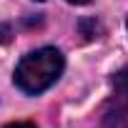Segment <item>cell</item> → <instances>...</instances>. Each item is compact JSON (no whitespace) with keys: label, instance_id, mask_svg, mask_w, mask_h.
Listing matches in <instances>:
<instances>
[{"label":"cell","instance_id":"obj_1","mask_svg":"<svg viewBox=\"0 0 128 128\" xmlns=\"http://www.w3.org/2000/svg\"><path fill=\"white\" fill-rule=\"evenodd\" d=\"M63 68H66V60H63V53L58 48H38L18 63L13 78L23 93L38 96L60 78Z\"/></svg>","mask_w":128,"mask_h":128},{"label":"cell","instance_id":"obj_2","mask_svg":"<svg viewBox=\"0 0 128 128\" xmlns=\"http://www.w3.org/2000/svg\"><path fill=\"white\" fill-rule=\"evenodd\" d=\"M103 128H128V106H123L113 98V103L106 106Z\"/></svg>","mask_w":128,"mask_h":128},{"label":"cell","instance_id":"obj_3","mask_svg":"<svg viewBox=\"0 0 128 128\" xmlns=\"http://www.w3.org/2000/svg\"><path fill=\"white\" fill-rule=\"evenodd\" d=\"M113 98L123 106H128V68H120L113 76Z\"/></svg>","mask_w":128,"mask_h":128},{"label":"cell","instance_id":"obj_4","mask_svg":"<svg viewBox=\"0 0 128 128\" xmlns=\"http://www.w3.org/2000/svg\"><path fill=\"white\" fill-rule=\"evenodd\" d=\"M5 128H35L33 123H25V120H20V123H8Z\"/></svg>","mask_w":128,"mask_h":128},{"label":"cell","instance_id":"obj_5","mask_svg":"<svg viewBox=\"0 0 128 128\" xmlns=\"http://www.w3.org/2000/svg\"><path fill=\"white\" fill-rule=\"evenodd\" d=\"M5 33H8V25L0 28V40H8V35H5Z\"/></svg>","mask_w":128,"mask_h":128},{"label":"cell","instance_id":"obj_6","mask_svg":"<svg viewBox=\"0 0 128 128\" xmlns=\"http://www.w3.org/2000/svg\"><path fill=\"white\" fill-rule=\"evenodd\" d=\"M68 3H73V5H86V3H90V0H68Z\"/></svg>","mask_w":128,"mask_h":128},{"label":"cell","instance_id":"obj_7","mask_svg":"<svg viewBox=\"0 0 128 128\" xmlns=\"http://www.w3.org/2000/svg\"><path fill=\"white\" fill-rule=\"evenodd\" d=\"M38 3H43V0H38Z\"/></svg>","mask_w":128,"mask_h":128},{"label":"cell","instance_id":"obj_8","mask_svg":"<svg viewBox=\"0 0 128 128\" xmlns=\"http://www.w3.org/2000/svg\"><path fill=\"white\" fill-rule=\"evenodd\" d=\"M126 25H128V23H126Z\"/></svg>","mask_w":128,"mask_h":128}]
</instances>
